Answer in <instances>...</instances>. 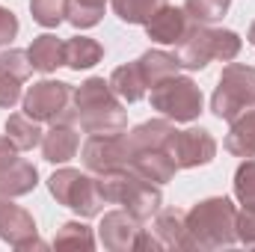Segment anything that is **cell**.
Returning a JSON list of instances; mask_svg holds the SVG:
<instances>
[{
	"instance_id": "cell-1",
	"label": "cell",
	"mask_w": 255,
	"mask_h": 252,
	"mask_svg": "<svg viewBox=\"0 0 255 252\" xmlns=\"http://www.w3.org/2000/svg\"><path fill=\"white\" fill-rule=\"evenodd\" d=\"M68 113L83 133H122V130H128L125 107H122L119 95L110 89V80H104V77H89L80 86H74Z\"/></svg>"
},
{
	"instance_id": "cell-2",
	"label": "cell",
	"mask_w": 255,
	"mask_h": 252,
	"mask_svg": "<svg viewBox=\"0 0 255 252\" xmlns=\"http://www.w3.org/2000/svg\"><path fill=\"white\" fill-rule=\"evenodd\" d=\"M184 229L187 241L184 250H226L238 244V208L226 196H211L196 202L184 214Z\"/></svg>"
},
{
	"instance_id": "cell-3",
	"label": "cell",
	"mask_w": 255,
	"mask_h": 252,
	"mask_svg": "<svg viewBox=\"0 0 255 252\" xmlns=\"http://www.w3.org/2000/svg\"><path fill=\"white\" fill-rule=\"evenodd\" d=\"M241 48H244V42L235 30H223V27L193 21L187 36L175 45V60L187 71H202L211 60L232 63L241 54Z\"/></svg>"
},
{
	"instance_id": "cell-4",
	"label": "cell",
	"mask_w": 255,
	"mask_h": 252,
	"mask_svg": "<svg viewBox=\"0 0 255 252\" xmlns=\"http://www.w3.org/2000/svg\"><path fill=\"white\" fill-rule=\"evenodd\" d=\"M98 181H101L104 199H107L110 205H122L128 214H133L139 223H148V220L160 211V205H163L160 184L145 181V178L136 175L130 166H119V169L101 172Z\"/></svg>"
},
{
	"instance_id": "cell-5",
	"label": "cell",
	"mask_w": 255,
	"mask_h": 252,
	"mask_svg": "<svg viewBox=\"0 0 255 252\" xmlns=\"http://www.w3.org/2000/svg\"><path fill=\"white\" fill-rule=\"evenodd\" d=\"M48 190H51V196H54L63 208L74 211V214L83 217V220L98 217V214L104 211V205H107V199H104V193H101L98 175L89 172V169L80 172V169L63 166V169H57V172L48 178Z\"/></svg>"
},
{
	"instance_id": "cell-6",
	"label": "cell",
	"mask_w": 255,
	"mask_h": 252,
	"mask_svg": "<svg viewBox=\"0 0 255 252\" xmlns=\"http://www.w3.org/2000/svg\"><path fill=\"white\" fill-rule=\"evenodd\" d=\"M250 107H255V68L244 63H229L211 95V110L217 119L232 122Z\"/></svg>"
},
{
	"instance_id": "cell-7",
	"label": "cell",
	"mask_w": 255,
	"mask_h": 252,
	"mask_svg": "<svg viewBox=\"0 0 255 252\" xmlns=\"http://www.w3.org/2000/svg\"><path fill=\"white\" fill-rule=\"evenodd\" d=\"M148 101L172 122H193L202 113V89L187 74H172L148 89Z\"/></svg>"
},
{
	"instance_id": "cell-8",
	"label": "cell",
	"mask_w": 255,
	"mask_h": 252,
	"mask_svg": "<svg viewBox=\"0 0 255 252\" xmlns=\"http://www.w3.org/2000/svg\"><path fill=\"white\" fill-rule=\"evenodd\" d=\"M24 113L30 119L42 122H57L63 119L71 107V86L63 80H39L24 92Z\"/></svg>"
},
{
	"instance_id": "cell-9",
	"label": "cell",
	"mask_w": 255,
	"mask_h": 252,
	"mask_svg": "<svg viewBox=\"0 0 255 252\" xmlns=\"http://www.w3.org/2000/svg\"><path fill=\"white\" fill-rule=\"evenodd\" d=\"M166 151L178 169H196V166H208L217 157V139L205 127H187L172 133Z\"/></svg>"
},
{
	"instance_id": "cell-10",
	"label": "cell",
	"mask_w": 255,
	"mask_h": 252,
	"mask_svg": "<svg viewBox=\"0 0 255 252\" xmlns=\"http://www.w3.org/2000/svg\"><path fill=\"white\" fill-rule=\"evenodd\" d=\"M0 241H6L9 247H15L21 252L48 247L45 241H39L36 220L21 205H12L9 196H0Z\"/></svg>"
},
{
	"instance_id": "cell-11",
	"label": "cell",
	"mask_w": 255,
	"mask_h": 252,
	"mask_svg": "<svg viewBox=\"0 0 255 252\" xmlns=\"http://www.w3.org/2000/svg\"><path fill=\"white\" fill-rule=\"evenodd\" d=\"M80 157H83V166L95 175L128 166L130 154L125 145V130L122 133H89V139L80 148Z\"/></svg>"
},
{
	"instance_id": "cell-12",
	"label": "cell",
	"mask_w": 255,
	"mask_h": 252,
	"mask_svg": "<svg viewBox=\"0 0 255 252\" xmlns=\"http://www.w3.org/2000/svg\"><path fill=\"white\" fill-rule=\"evenodd\" d=\"M139 235H142V223L122 211H107L101 226H98V238L104 244V250L110 252H136L139 247Z\"/></svg>"
},
{
	"instance_id": "cell-13",
	"label": "cell",
	"mask_w": 255,
	"mask_h": 252,
	"mask_svg": "<svg viewBox=\"0 0 255 252\" xmlns=\"http://www.w3.org/2000/svg\"><path fill=\"white\" fill-rule=\"evenodd\" d=\"M77 148H80V127L74 125L71 113H65L63 119H57V122H51V127L42 136V154H45V160L63 166V163H68L77 154Z\"/></svg>"
},
{
	"instance_id": "cell-14",
	"label": "cell",
	"mask_w": 255,
	"mask_h": 252,
	"mask_svg": "<svg viewBox=\"0 0 255 252\" xmlns=\"http://www.w3.org/2000/svg\"><path fill=\"white\" fill-rule=\"evenodd\" d=\"M190 15L184 12V6H169L163 3L148 21H145V36L157 45H178L187 30H190Z\"/></svg>"
},
{
	"instance_id": "cell-15",
	"label": "cell",
	"mask_w": 255,
	"mask_h": 252,
	"mask_svg": "<svg viewBox=\"0 0 255 252\" xmlns=\"http://www.w3.org/2000/svg\"><path fill=\"white\" fill-rule=\"evenodd\" d=\"M128 166H130L136 175H142L145 181L160 184V187L169 184V181L175 178V172H178V166H175V160L169 157L166 148H145V151H136Z\"/></svg>"
},
{
	"instance_id": "cell-16",
	"label": "cell",
	"mask_w": 255,
	"mask_h": 252,
	"mask_svg": "<svg viewBox=\"0 0 255 252\" xmlns=\"http://www.w3.org/2000/svg\"><path fill=\"white\" fill-rule=\"evenodd\" d=\"M148 223H151L148 232L163 244V250H184V241H187L184 211H178V208H160Z\"/></svg>"
},
{
	"instance_id": "cell-17",
	"label": "cell",
	"mask_w": 255,
	"mask_h": 252,
	"mask_svg": "<svg viewBox=\"0 0 255 252\" xmlns=\"http://www.w3.org/2000/svg\"><path fill=\"white\" fill-rule=\"evenodd\" d=\"M27 57H30V63H33L36 71L51 74V71H57L60 65H65V42L57 39L54 33H42V36H36V39L30 42Z\"/></svg>"
},
{
	"instance_id": "cell-18",
	"label": "cell",
	"mask_w": 255,
	"mask_h": 252,
	"mask_svg": "<svg viewBox=\"0 0 255 252\" xmlns=\"http://www.w3.org/2000/svg\"><path fill=\"white\" fill-rule=\"evenodd\" d=\"M110 89L119 95L122 104H136V101L145 98L148 86H145V77H142V71H139L136 60H133V63L119 65V68L110 74Z\"/></svg>"
},
{
	"instance_id": "cell-19",
	"label": "cell",
	"mask_w": 255,
	"mask_h": 252,
	"mask_svg": "<svg viewBox=\"0 0 255 252\" xmlns=\"http://www.w3.org/2000/svg\"><path fill=\"white\" fill-rule=\"evenodd\" d=\"M229 125L232 127L226 133V151H232L235 157H255V107L244 110Z\"/></svg>"
},
{
	"instance_id": "cell-20",
	"label": "cell",
	"mask_w": 255,
	"mask_h": 252,
	"mask_svg": "<svg viewBox=\"0 0 255 252\" xmlns=\"http://www.w3.org/2000/svg\"><path fill=\"white\" fill-rule=\"evenodd\" d=\"M39 184V169L30 163V160H24V157H18L6 172H3V178H0V196H9V199H18V196H27V193H33Z\"/></svg>"
},
{
	"instance_id": "cell-21",
	"label": "cell",
	"mask_w": 255,
	"mask_h": 252,
	"mask_svg": "<svg viewBox=\"0 0 255 252\" xmlns=\"http://www.w3.org/2000/svg\"><path fill=\"white\" fill-rule=\"evenodd\" d=\"M3 130H6V136L12 139V145L18 151H33L36 145H42V136H45V130L39 127V122L30 119L27 113H12L6 119Z\"/></svg>"
},
{
	"instance_id": "cell-22",
	"label": "cell",
	"mask_w": 255,
	"mask_h": 252,
	"mask_svg": "<svg viewBox=\"0 0 255 252\" xmlns=\"http://www.w3.org/2000/svg\"><path fill=\"white\" fill-rule=\"evenodd\" d=\"M104 60V48L89 36H71L65 42V65L71 71H86Z\"/></svg>"
},
{
	"instance_id": "cell-23",
	"label": "cell",
	"mask_w": 255,
	"mask_h": 252,
	"mask_svg": "<svg viewBox=\"0 0 255 252\" xmlns=\"http://www.w3.org/2000/svg\"><path fill=\"white\" fill-rule=\"evenodd\" d=\"M139 71H142V77H145V86L151 89V86H157L160 80H166V77H172V74H178V60H175V54H166V51H157V48H151V51H145L139 60Z\"/></svg>"
},
{
	"instance_id": "cell-24",
	"label": "cell",
	"mask_w": 255,
	"mask_h": 252,
	"mask_svg": "<svg viewBox=\"0 0 255 252\" xmlns=\"http://www.w3.org/2000/svg\"><path fill=\"white\" fill-rule=\"evenodd\" d=\"M54 247L57 250H95V235L86 223L80 220H68L57 229L54 235Z\"/></svg>"
},
{
	"instance_id": "cell-25",
	"label": "cell",
	"mask_w": 255,
	"mask_h": 252,
	"mask_svg": "<svg viewBox=\"0 0 255 252\" xmlns=\"http://www.w3.org/2000/svg\"><path fill=\"white\" fill-rule=\"evenodd\" d=\"M110 0H68V15L65 21L77 30H89L101 21L104 9H107Z\"/></svg>"
},
{
	"instance_id": "cell-26",
	"label": "cell",
	"mask_w": 255,
	"mask_h": 252,
	"mask_svg": "<svg viewBox=\"0 0 255 252\" xmlns=\"http://www.w3.org/2000/svg\"><path fill=\"white\" fill-rule=\"evenodd\" d=\"M166 0H110V6H113V12H116L119 21H125V24H142V27H145V21Z\"/></svg>"
},
{
	"instance_id": "cell-27",
	"label": "cell",
	"mask_w": 255,
	"mask_h": 252,
	"mask_svg": "<svg viewBox=\"0 0 255 252\" xmlns=\"http://www.w3.org/2000/svg\"><path fill=\"white\" fill-rule=\"evenodd\" d=\"M30 12H33V21L54 30L60 27L68 15V0H30Z\"/></svg>"
},
{
	"instance_id": "cell-28",
	"label": "cell",
	"mask_w": 255,
	"mask_h": 252,
	"mask_svg": "<svg viewBox=\"0 0 255 252\" xmlns=\"http://www.w3.org/2000/svg\"><path fill=\"white\" fill-rule=\"evenodd\" d=\"M232 0H184V12L196 24H214L229 12Z\"/></svg>"
},
{
	"instance_id": "cell-29",
	"label": "cell",
	"mask_w": 255,
	"mask_h": 252,
	"mask_svg": "<svg viewBox=\"0 0 255 252\" xmlns=\"http://www.w3.org/2000/svg\"><path fill=\"white\" fill-rule=\"evenodd\" d=\"M235 199L241 205H255V157H244L235 172Z\"/></svg>"
},
{
	"instance_id": "cell-30",
	"label": "cell",
	"mask_w": 255,
	"mask_h": 252,
	"mask_svg": "<svg viewBox=\"0 0 255 252\" xmlns=\"http://www.w3.org/2000/svg\"><path fill=\"white\" fill-rule=\"evenodd\" d=\"M0 71H3V74H12V77H18V80H27V77L33 74V63H30L27 51H21V48H6V51L0 54Z\"/></svg>"
},
{
	"instance_id": "cell-31",
	"label": "cell",
	"mask_w": 255,
	"mask_h": 252,
	"mask_svg": "<svg viewBox=\"0 0 255 252\" xmlns=\"http://www.w3.org/2000/svg\"><path fill=\"white\" fill-rule=\"evenodd\" d=\"M238 241L247 250H255V205H244L238 211Z\"/></svg>"
},
{
	"instance_id": "cell-32",
	"label": "cell",
	"mask_w": 255,
	"mask_h": 252,
	"mask_svg": "<svg viewBox=\"0 0 255 252\" xmlns=\"http://www.w3.org/2000/svg\"><path fill=\"white\" fill-rule=\"evenodd\" d=\"M21 83H24V80H18V77L0 71V107H15V104L24 98V95H21Z\"/></svg>"
},
{
	"instance_id": "cell-33",
	"label": "cell",
	"mask_w": 255,
	"mask_h": 252,
	"mask_svg": "<svg viewBox=\"0 0 255 252\" xmlns=\"http://www.w3.org/2000/svg\"><path fill=\"white\" fill-rule=\"evenodd\" d=\"M15 36H18V18H15V12H12V9L0 6V48L12 45V39H15Z\"/></svg>"
},
{
	"instance_id": "cell-34",
	"label": "cell",
	"mask_w": 255,
	"mask_h": 252,
	"mask_svg": "<svg viewBox=\"0 0 255 252\" xmlns=\"http://www.w3.org/2000/svg\"><path fill=\"white\" fill-rule=\"evenodd\" d=\"M15 160H18V148L12 145L9 136H0V178H3V172H6Z\"/></svg>"
},
{
	"instance_id": "cell-35",
	"label": "cell",
	"mask_w": 255,
	"mask_h": 252,
	"mask_svg": "<svg viewBox=\"0 0 255 252\" xmlns=\"http://www.w3.org/2000/svg\"><path fill=\"white\" fill-rule=\"evenodd\" d=\"M247 39H250V45L255 48V21L250 24V33H247Z\"/></svg>"
}]
</instances>
